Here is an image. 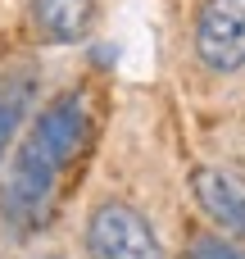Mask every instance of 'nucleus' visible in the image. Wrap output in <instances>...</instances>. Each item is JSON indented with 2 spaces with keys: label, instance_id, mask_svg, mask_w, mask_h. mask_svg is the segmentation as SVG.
I'll return each instance as SVG.
<instances>
[{
  "label": "nucleus",
  "instance_id": "obj_1",
  "mask_svg": "<svg viewBox=\"0 0 245 259\" xmlns=\"http://www.w3.org/2000/svg\"><path fill=\"white\" fill-rule=\"evenodd\" d=\"M86 141H91V109L82 91L55 96L32 118L23 146L14 150V164L5 168V187H0V219L18 237H32L55 219L59 182L82 159Z\"/></svg>",
  "mask_w": 245,
  "mask_h": 259
},
{
  "label": "nucleus",
  "instance_id": "obj_2",
  "mask_svg": "<svg viewBox=\"0 0 245 259\" xmlns=\"http://www.w3.org/2000/svg\"><path fill=\"white\" fill-rule=\"evenodd\" d=\"M86 255L91 259H164L150 219L127 200H100L86 214Z\"/></svg>",
  "mask_w": 245,
  "mask_h": 259
},
{
  "label": "nucleus",
  "instance_id": "obj_3",
  "mask_svg": "<svg viewBox=\"0 0 245 259\" xmlns=\"http://www.w3.org/2000/svg\"><path fill=\"white\" fill-rule=\"evenodd\" d=\"M195 55L214 73L245 68V0H200L195 9Z\"/></svg>",
  "mask_w": 245,
  "mask_h": 259
},
{
  "label": "nucleus",
  "instance_id": "obj_4",
  "mask_svg": "<svg viewBox=\"0 0 245 259\" xmlns=\"http://www.w3.org/2000/svg\"><path fill=\"white\" fill-rule=\"evenodd\" d=\"M191 196L223 232L245 237V178L218 168V164H200V168H191Z\"/></svg>",
  "mask_w": 245,
  "mask_h": 259
},
{
  "label": "nucleus",
  "instance_id": "obj_5",
  "mask_svg": "<svg viewBox=\"0 0 245 259\" xmlns=\"http://www.w3.org/2000/svg\"><path fill=\"white\" fill-rule=\"evenodd\" d=\"M32 27L50 46H73L95 27V0H27Z\"/></svg>",
  "mask_w": 245,
  "mask_h": 259
},
{
  "label": "nucleus",
  "instance_id": "obj_6",
  "mask_svg": "<svg viewBox=\"0 0 245 259\" xmlns=\"http://www.w3.org/2000/svg\"><path fill=\"white\" fill-rule=\"evenodd\" d=\"M27 87H32L27 77H14V82L0 87V159L9 150V141H14V132L23 127V114H27V100H32Z\"/></svg>",
  "mask_w": 245,
  "mask_h": 259
},
{
  "label": "nucleus",
  "instance_id": "obj_7",
  "mask_svg": "<svg viewBox=\"0 0 245 259\" xmlns=\"http://www.w3.org/2000/svg\"><path fill=\"white\" fill-rule=\"evenodd\" d=\"M182 259H245V250L236 246V241L218 237V232H195Z\"/></svg>",
  "mask_w": 245,
  "mask_h": 259
},
{
  "label": "nucleus",
  "instance_id": "obj_8",
  "mask_svg": "<svg viewBox=\"0 0 245 259\" xmlns=\"http://www.w3.org/2000/svg\"><path fill=\"white\" fill-rule=\"evenodd\" d=\"M41 259H59V255H41Z\"/></svg>",
  "mask_w": 245,
  "mask_h": 259
}]
</instances>
